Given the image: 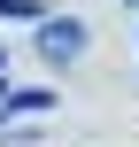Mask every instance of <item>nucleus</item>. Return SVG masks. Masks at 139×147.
I'll list each match as a JSON object with an SVG mask.
<instances>
[{"label": "nucleus", "instance_id": "obj_2", "mask_svg": "<svg viewBox=\"0 0 139 147\" xmlns=\"http://www.w3.org/2000/svg\"><path fill=\"white\" fill-rule=\"evenodd\" d=\"M0 16H23V23H39V0H0Z\"/></svg>", "mask_w": 139, "mask_h": 147}, {"label": "nucleus", "instance_id": "obj_3", "mask_svg": "<svg viewBox=\"0 0 139 147\" xmlns=\"http://www.w3.org/2000/svg\"><path fill=\"white\" fill-rule=\"evenodd\" d=\"M0 85H8V54H0Z\"/></svg>", "mask_w": 139, "mask_h": 147}, {"label": "nucleus", "instance_id": "obj_1", "mask_svg": "<svg viewBox=\"0 0 139 147\" xmlns=\"http://www.w3.org/2000/svg\"><path fill=\"white\" fill-rule=\"evenodd\" d=\"M39 54H46V62L85 54V23H77V16H39Z\"/></svg>", "mask_w": 139, "mask_h": 147}]
</instances>
